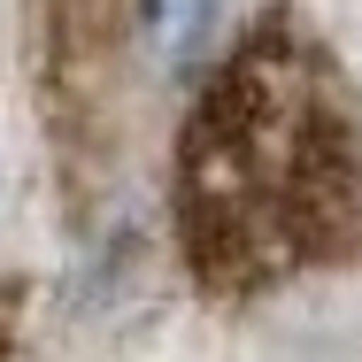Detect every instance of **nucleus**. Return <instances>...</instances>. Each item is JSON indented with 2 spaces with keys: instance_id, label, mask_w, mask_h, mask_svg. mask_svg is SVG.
<instances>
[{
  "instance_id": "f257e3e1",
  "label": "nucleus",
  "mask_w": 362,
  "mask_h": 362,
  "mask_svg": "<svg viewBox=\"0 0 362 362\" xmlns=\"http://www.w3.org/2000/svg\"><path fill=\"white\" fill-rule=\"evenodd\" d=\"M170 216L193 286L216 300L362 262V108L286 8L255 16L193 77Z\"/></svg>"
},
{
  "instance_id": "f03ea898",
  "label": "nucleus",
  "mask_w": 362,
  "mask_h": 362,
  "mask_svg": "<svg viewBox=\"0 0 362 362\" xmlns=\"http://www.w3.org/2000/svg\"><path fill=\"white\" fill-rule=\"evenodd\" d=\"M124 47V0H47V85L54 93H100L108 54Z\"/></svg>"
},
{
  "instance_id": "7ed1b4c3",
  "label": "nucleus",
  "mask_w": 362,
  "mask_h": 362,
  "mask_svg": "<svg viewBox=\"0 0 362 362\" xmlns=\"http://www.w3.org/2000/svg\"><path fill=\"white\" fill-rule=\"evenodd\" d=\"M216 23H223V0H139V39L170 77H201Z\"/></svg>"
},
{
  "instance_id": "20e7f679",
  "label": "nucleus",
  "mask_w": 362,
  "mask_h": 362,
  "mask_svg": "<svg viewBox=\"0 0 362 362\" xmlns=\"http://www.w3.org/2000/svg\"><path fill=\"white\" fill-rule=\"evenodd\" d=\"M0 362H16V300L0 293Z\"/></svg>"
}]
</instances>
